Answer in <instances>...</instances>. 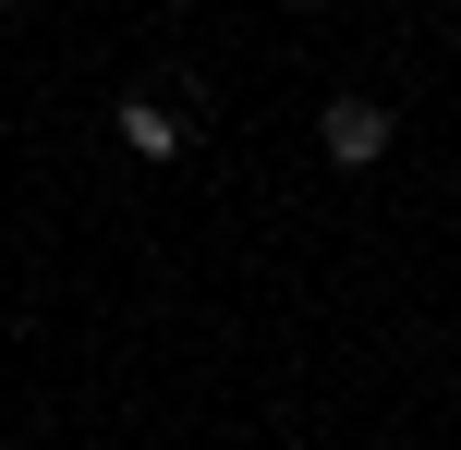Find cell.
<instances>
[{
    "instance_id": "1",
    "label": "cell",
    "mask_w": 461,
    "mask_h": 450,
    "mask_svg": "<svg viewBox=\"0 0 461 450\" xmlns=\"http://www.w3.org/2000/svg\"><path fill=\"white\" fill-rule=\"evenodd\" d=\"M389 134H401V122H389V97H328V110H316L328 170H376V159H389Z\"/></svg>"
},
{
    "instance_id": "2",
    "label": "cell",
    "mask_w": 461,
    "mask_h": 450,
    "mask_svg": "<svg viewBox=\"0 0 461 450\" xmlns=\"http://www.w3.org/2000/svg\"><path fill=\"white\" fill-rule=\"evenodd\" d=\"M110 134L134 146V159H183V146H194V122L170 110V97H122V110H110Z\"/></svg>"
}]
</instances>
